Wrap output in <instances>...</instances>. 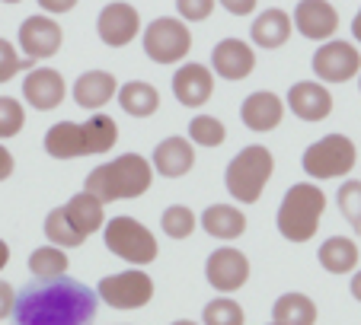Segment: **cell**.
Returning a JSON list of instances; mask_svg holds the SVG:
<instances>
[{
  "label": "cell",
  "instance_id": "cell-34",
  "mask_svg": "<svg viewBox=\"0 0 361 325\" xmlns=\"http://www.w3.org/2000/svg\"><path fill=\"white\" fill-rule=\"evenodd\" d=\"M336 204H339L342 217H345L348 224H352L355 230H361V182H345L342 185Z\"/></svg>",
  "mask_w": 361,
  "mask_h": 325
},
{
  "label": "cell",
  "instance_id": "cell-16",
  "mask_svg": "<svg viewBox=\"0 0 361 325\" xmlns=\"http://www.w3.org/2000/svg\"><path fill=\"white\" fill-rule=\"evenodd\" d=\"M23 99L29 102L39 112H48V108H58L64 99V77L51 68H35L26 74V83H23Z\"/></svg>",
  "mask_w": 361,
  "mask_h": 325
},
{
  "label": "cell",
  "instance_id": "cell-13",
  "mask_svg": "<svg viewBox=\"0 0 361 325\" xmlns=\"http://www.w3.org/2000/svg\"><path fill=\"white\" fill-rule=\"evenodd\" d=\"M96 32H99V39L106 42V45L122 48L141 32V16H137V10L131 7V4L116 0L109 7H102L99 20H96Z\"/></svg>",
  "mask_w": 361,
  "mask_h": 325
},
{
  "label": "cell",
  "instance_id": "cell-39",
  "mask_svg": "<svg viewBox=\"0 0 361 325\" xmlns=\"http://www.w3.org/2000/svg\"><path fill=\"white\" fill-rule=\"evenodd\" d=\"M39 7L48 10V13H68V10L77 7V0H39Z\"/></svg>",
  "mask_w": 361,
  "mask_h": 325
},
{
  "label": "cell",
  "instance_id": "cell-9",
  "mask_svg": "<svg viewBox=\"0 0 361 325\" xmlns=\"http://www.w3.org/2000/svg\"><path fill=\"white\" fill-rule=\"evenodd\" d=\"M96 297L112 310H141L154 297V281L144 274L141 268L122 271V274H109L96 287Z\"/></svg>",
  "mask_w": 361,
  "mask_h": 325
},
{
  "label": "cell",
  "instance_id": "cell-1",
  "mask_svg": "<svg viewBox=\"0 0 361 325\" xmlns=\"http://www.w3.org/2000/svg\"><path fill=\"white\" fill-rule=\"evenodd\" d=\"M96 316V293L71 278L35 281L16 293V325H90Z\"/></svg>",
  "mask_w": 361,
  "mask_h": 325
},
{
  "label": "cell",
  "instance_id": "cell-29",
  "mask_svg": "<svg viewBox=\"0 0 361 325\" xmlns=\"http://www.w3.org/2000/svg\"><path fill=\"white\" fill-rule=\"evenodd\" d=\"M45 236L51 239V246H61V249H74V246H83V239H87V236H83V233L68 220L64 208H55L51 214L45 217Z\"/></svg>",
  "mask_w": 361,
  "mask_h": 325
},
{
  "label": "cell",
  "instance_id": "cell-28",
  "mask_svg": "<svg viewBox=\"0 0 361 325\" xmlns=\"http://www.w3.org/2000/svg\"><path fill=\"white\" fill-rule=\"evenodd\" d=\"M29 271H32L39 281H48V278H64L68 271V255H64L61 246H42L29 255Z\"/></svg>",
  "mask_w": 361,
  "mask_h": 325
},
{
  "label": "cell",
  "instance_id": "cell-27",
  "mask_svg": "<svg viewBox=\"0 0 361 325\" xmlns=\"http://www.w3.org/2000/svg\"><path fill=\"white\" fill-rule=\"evenodd\" d=\"M320 265L333 274H348L358 265V246L345 236H329L320 246Z\"/></svg>",
  "mask_w": 361,
  "mask_h": 325
},
{
  "label": "cell",
  "instance_id": "cell-7",
  "mask_svg": "<svg viewBox=\"0 0 361 325\" xmlns=\"http://www.w3.org/2000/svg\"><path fill=\"white\" fill-rule=\"evenodd\" d=\"M300 166L307 170L310 179L345 176L355 166V144L345 134H326L304 150V162Z\"/></svg>",
  "mask_w": 361,
  "mask_h": 325
},
{
  "label": "cell",
  "instance_id": "cell-42",
  "mask_svg": "<svg viewBox=\"0 0 361 325\" xmlns=\"http://www.w3.org/2000/svg\"><path fill=\"white\" fill-rule=\"evenodd\" d=\"M352 297L361 303V271H358V274H355V278H352Z\"/></svg>",
  "mask_w": 361,
  "mask_h": 325
},
{
  "label": "cell",
  "instance_id": "cell-40",
  "mask_svg": "<svg viewBox=\"0 0 361 325\" xmlns=\"http://www.w3.org/2000/svg\"><path fill=\"white\" fill-rule=\"evenodd\" d=\"M10 172H13V153L0 144V182H4V179H10Z\"/></svg>",
  "mask_w": 361,
  "mask_h": 325
},
{
  "label": "cell",
  "instance_id": "cell-32",
  "mask_svg": "<svg viewBox=\"0 0 361 325\" xmlns=\"http://www.w3.org/2000/svg\"><path fill=\"white\" fill-rule=\"evenodd\" d=\"M189 137L198 144V147H221V144H224V137H227V131H224V125H221L218 118L195 115L189 122Z\"/></svg>",
  "mask_w": 361,
  "mask_h": 325
},
{
  "label": "cell",
  "instance_id": "cell-45",
  "mask_svg": "<svg viewBox=\"0 0 361 325\" xmlns=\"http://www.w3.org/2000/svg\"><path fill=\"white\" fill-rule=\"evenodd\" d=\"M4 4H20V0H4Z\"/></svg>",
  "mask_w": 361,
  "mask_h": 325
},
{
  "label": "cell",
  "instance_id": "cell-14",
  "mask_svg": "<svg viewBox=\"0 0 361 325\" xmlns=\"http://www.w3.org/2000/svg\"><path fill=\"white\" fill-rule=\"evenodd\" d=\"M294 26L304 39H314V42H326L336 35L339 29V13L333 10L329 0H300L298 10H294Z\"/></svg>",
  "mask_w": 361,
  "mask_h": 325
},
{
  "label": "cell",
  "instance_id": "cell-25",
  "mask_svg": "<svg viewBox=\"0 0 361 325\" xmlns=\"http://www.w3.org/2000/svg\"><path fill=\"white\" fill-rule=\"evenodd\" d=\"M118 106L135 118H147L160 108V93H157V87H150L144 80L125 83V87H118Z\"/></svg>",
  "mask_w": 361,
  "mask_h": 325
},
{
  "label": "cell",
  "instance_id": "cell-35",
  "mask_svg": "<svg viewBox=\"0 0 361 325\" xmlns=\"http://www.w3.org/2000/svg\"><path fill=\"white\" fill-rule=\"evenodd\" d=\"M26 68H32V58L23 61L20 54H16V48L10 45L7 39H0V83L13 80V77L20 74V70H26Z\"/></svg>",
  "mask_w": 361,
  "mask_h": 325
},
{
  "label": "cell",
  "instance_id": "cell-3",
  "mask_svg": "<svg viewBox=\"0 0 361 325\" xmlns=\"http://www.w3.org/2000/svg\"><path fill=\"white\" fill-rule=\"evenodd\" d=\"M154 170L141 153H122L112 162H102L87 176L83 191L96 195L102 204L122 201V198H141L150 189Z\"/></svg>",
  "mask_w": 361,
  "mask_h": 325
},
{
  "label": "cell",
  "instance_id": "cell-23",
  "mask_svg": "<svg viewBox=\"0 0 361 325\" xmlns=\"http://www.w3.org/2000/svg\"><path fill=\"white\" fill-rule=\"evenodd\" d=\"M202 227L214 239H237L246 230V217L237 208H231V204H212L202 214Z\"/></svg>",
  "mask_w": 361,
  "mask_h": 325
},
{
  "label": "cell",
  "instance_id": "cell-38",
  "mask_svg": "<svg viewBox=\"0 0 361 325\" xmlns=\"http://www.w3.org/2000/svg\"><path fill=\"white\" fill-rule=\"evenodd\" d=\"M221 7L233 16H246V13L256 10V0H221Z\"/></svg>",
  "mask_w": 361,
  "mask_h": 325
},
{
  "label": "cell",
  "instance_id": "cell-12",
  "mask_svg": "<svg viewBox=\"0 0 361 325\" xmlns=\"http://www.w3.org/2000/svg\"><path fill=\"white\" fill-rule=\"evenodd\" d=\"M61 26H58L51 16H29L26 23L20 26V48L26 58H32V61H45V58H51V54L61 48Z\"/></svg>",
  "mask_w": 361,
  "mask_h": 325
},
{
  "label": "cell",
  "instance_id": "cell-5",
  "mask_svg": "<svg viewBox=\"0 0 361 325\" xmlns=\"http://www.w3.org/2000/svg\"><path fill=\"white\" fill-rule=\"evenodd\" d=\"M272 153H269L262 144H252V147H243L237 156L231 160V166H227V191H231L233 198H237L240 204H252L259 201L262 189H266V182L272 179Z\"/></svg>",
  "mask_w": 361,
  "mask_h": 325
},
{
  "label": "cell",
  "instance_id": "cell-8",
  "mask_svg": "<svg viewBox=\"0 0 361 325\" xmlns=\"http://www.w3.org/2000/svg\"><path fill=\"white\" fill-rule=\"evenodd\" d=\"M192 48V32L176 16H160L144 29V54L157 64H176L183 61Z\"/></svg>",
  "mask_w": 361,
  "mask_h": 325
},
{
  "label": "cell",
  "instance_id": "cell-44",
  "mask_svg": "<svg viewBox=\"0 0 361 325\" xmlns=\"http://www.w3.org/2000/svg\"><path fill=\"white\" fill-rule=\"evenodd\" d=\"M173 325H198V322H192V319H179V322H173Z\"/></svg>",
  "mask_w": 361,
  "mask_h": 325
},
{
  "label": "cell",
  "instance_id": "cell-18",
  "mask_svg": "<svg viewBox=\"0 0 361 325\" xmlns=\"http://www.w3.org/2000/svg\"><path fill=\"white\" fill-rule=\"evenodd\" d=\"M212 68L214 74H221L224 80H243V77L252 74L256 68V54L246 42L240 39H224L214 45L212 51Z\"/></svg>",
  "mask_w": 361,
  "mask_h": 325
},
{
  "label": "cell",
  "instance_id": "cell-2",
  "mask_svg": "<svg viewBox=\"0 0 361 325\" xmlns=\"http://www.w3.org/2000/svg\"><path fill=\"white\" fill-rule=\"evenodd\" d=\"M118 141V125L109 115H90L87 122H58L48 128L45 150L55 160H74V156L106 153Z\"/></svg>",
  "mask_w": 361,
  "mask_h": 325
},
{
  "label": "cell",
  "instance_id": "cell-19",
  "mask_svg": "<svg viewBox=\"0 0 361 325\" xmlns=\"http://www.w3.org/2000/svg\"><path fill=\"white\" fill-rule=\"evenodd\" d=\"M281 115H285V106L275 93H252L246 96L243 108H240V118L250 131H272L281 125Z\"/></svg>",
  "mask_w": 361,
  "mask_h": 325
},
{
  "label": "cell",
  "instance_id": "cell-46",
  "mask_svg": "<svg viewBox=\"0 0 361 325\" xmlns=\"http://www.w3.org/2000/svg\"><path fill=\"white\" fill-rule=\"evenodd\" d=\"M269 325H281V322H275V319H272V322H269Z\"/></svg>",
  "mask_w": 361,
  "mask_h": 325
},
{
  "label": "cell",
  "instance_id": "cell-31",
  "mask_svg": "<svg viewBox=\"0 0 361 325\" xmlns=\"http://www.w3.org/2000/svg\"><path fill=\"white\" fill-rule=\"evenodd\" d=\"M160 227H164V233L170 239H189L192 230H195V214L189 208H183V204H173V208L164 210Z\"/></svg>",
  "mask_w": 361,
  "mask_h": 325
},
{
  "label": "cell",
  "instance_id": "cell-41",
  "mask_svg": "<svg viewBox=\"0 0 361 325\" xmlns=\"http://www.w3.org/2000/svg\"><path fill=\"white\" fill-rule=\"evenodd\" d=\"M7 262H10V246L4 243V239H0V271L7 268Z\"/></svg>",
  "mask_w": 361,
  "mask_h": 325
},
{
  "label": "cell",
  "instance_id": "cell-21",
  "mask_svg": "<svg viewBox=\"0 0 361 325\" xmlns=\"http://www.w3.org/2000/svg\"><path fill=\"white\" fill-rule=\"evenodd\" d=\"M116 93H118V83H116V77L106 74V70H87V74L77 77V83H74V102L80 108H90V112L102 108Z\"/></svg>",
  "mask_w": 361,
  "mask_h": 325
},
{
  "label": "cell",
  "instance_id": "cell-4",
  "mask_svg": "<svg viewBox=\"0 0 361 325\" xmlns=\"http://www.w3.org/2000/svg\"><path fill=\"white\" fill-rule=\"evenodd\" d=\"M323 210H326V195H323L317 185H310V182L291 185L279 208L281 236H285L288 243H307V239H314Z\"/></svg>",
  "mask_w": 361,
  "mask_h": 325
},
{
  "label": "cell",
  "instance_id": "cell-22",
  "mask_svg": "<svg viewBox=\"0 0 361 325\" xmlns=\"http://www.w3.org/2000/svg\"><path fill=\"white\" fill-rule=\"evenodd\" d=\"M291 26L294 23L285 10H266V13L256 16L250 35L259 48H281L288 42V35H291Z\"/></svg>",
  "mask_w": 361,
  "mask_h": 325
},
{
  "label": "cell",
  "instance_id": "cell-26",
  "mask_svg": "<svg viewBox=\"0 0 361 325\" xmlns=\"http://www.w3.org/2000/svg\"><path fill=\"white\" fill-rule=\"evenodd\" d=\"M275 322L281 325H314L317 322V306L304 293H281L272 306Z\"/></svg>",
  "mask_w": 361,
  "mask_h": 325
},
{
  "label": "cell",
  "instance_id": "cell-20",
  "mask_svg": "<svg viewBox=\"0 0 361 325\" xmlns=\"http://www.w3.org/2000/svg\"><path fill=\"white\" fill-rule=\"evenodd\" d=\"M192 162H195V150H192V144L185 137H166L154 150V170L166 179L185 176L192 170Z\"/></svg>",
  "mask_w": 361,
  "mask_h": 325
},
{
  "label": "cell",
  "instance_id": "cell-24",
  "mask_svg": "<svg viewBox=\"0 0 361 325\" xmlns=\"http://www.w3.org/2000/svg\"><path fill=\"white\" fill-rule=\"evenodd\" d=\"M102 208H106V204H102L96 195L77 191V195L64 204V214H68V220L83 233V236H90V233H96L102 227Z\"/></svg>",
  "mask_w": 361,
  "mask_h": 325
},
{
  "label": "cell",
  "instance_id": "cell-6",
  "mask_svg": "<svg viewBox=\"0 0 361 325\" xmlns=\"http://www.w3.org/2000/svg\"><path fill=\"white\" fill-rule=\"evenodd\" d=\"M102 236H106V249L112 255L125 258L131 265H150L157 258V239L144 224H137L135 217H112Z\"/></svg>",
  "mask_w": 361,
  "mask_h": 325
},
{
  "label": "cell",
  "instance_id": "cell-15",
  "mask_svg": "<svg viewBox=\"0 0 361 325\" xmlns=\"http://www.w3.org/2000/svg\"><path fill=\"white\" fill-rule=\"evenodd\" d=\"M214 93V77L204 64H183L173 77V96L183 102L185 108H198L212 99Z\"/></svg>",
  "mask_w": 361,
  "mask_h": 325
},
{
  "label": "cell",
  "instance_id": "cell-17",
  "mask_svg": "<svg viewBox=\"0 0 361 325\" xmlns=\"http://www.w3.org/2000/svg\"><path fill=\"white\" fill-rule=\"evenodd\" d=\"M288 108H291L300 122H323L333 112V96L320 83L304 80L288 89Z\"/></svg>",
  "mask_w": 361,
  "mask_h": 325
},
{
  "label": "cell",
  "instance_id": "cell-30",
  "mask_svg": "<svg viewBox=\"0 0 361 325\" xmlns=\"http://www.w3.org/2000/svg\"><path fill=\"white\" fill-rule=\"evenodd\" d=\"M204 325H243V306L231 297H218L204 306Z\"/></svg>",
  "mask_w": 361,
  "mask_h": 325
},
{
  "label": "cell",
  "instance_id": "cell-11",
  "mask_svg": "<svg viewBox=\"0 0 361 325\" xmlns=\"http://www.w3.org/2000/svg\"><path fill=\"white\" fill-rule=\"evenodd\" d=\"M204 278H208V284H212L214 291L233 293L246 284V278H250V262H246V255L240 249L221 246V249H214L212 255H208Z\"/></svg>",
  "mask_w": 361,
  "mask_h": 325
},
{
  "label": "cell",
  "instance_id": "cell-36",
  "mask_svg": "<svg viewBox=\"0 0 361 325\" xmlns=\"http://www.w3.org/2000/svg\"><path fill=\"white\" fill-rule=\"evenodd\" d=\"M176 10H179V16H183V20L202 23V20H208V16H212L214 0H176Z\"/></svg>",
  "mask_w": 361,
  "mask_h": 325
},
{
  "label": "cell",
  "instance_id": "cell-33",
  "mask_svg": "<svg viewBox=\"0 0 361 325\" xmlns=\"http://www.w3.org/2000/svg\"><path fill=\"white\" fill-rule=\"evenodd\" d=\"M26 122V112H23V102L13 96H0V141L4 137H16Z\"/></svg>",
  "mask_w": 361,
  "mask_h": 325
},
{
  "label": "cell",
  "instance_id": "cell-43",
  "mask_svg": "<svg viewBox=\"0 0 361 325\" xmlns=\"http://www.w3.org/2000/svg\"><path fill=\"white\" fill-rule=\"evenodd\" d=\"M352 35L361 42V10H358V16H355V20H352Z\"/></svg>",
  "mask_w": 361,
  "mask_h": 325
},
{
  "label": "cell",
  "instance_id": "cell-47",
  "mask_svg": "<svg viewBox=\"0 0 361 325\" xmlns=\"http://www.w3.org/2000/svg\"><path fill=\"white\" fill-rule=\"evenodd\" d=\"M358 89H361V77H358Z\"/></svg>",
  "mask_w": 361,
  "mask_h": 325
},
{
  "label": "cell",
  "instance_id": "cell-10",
  "mask_svg": "<svg viewBox=\"0 0 361 325\" xmlns=\"http://www.w3.org/2000/svg\"><path fill=\"white\" fill-rule=\"evenodd\" d=\"M358 68H361V54L352 42L333 39L317 48V54H314V74L323 83H345L358 74Z\"/></svg>",
  "mask_w": 361,
  "mask_h": 325
},
{
  "label": "cell",
  "instance_id": "cell-37",
  "mask_svg": "<svg viewBox=\"0 0 361 325\" xmlns=\"http://www.w3.org/2000/svg\"><path fill=\"white\" fill-rule=\"evenodd\" d=\"M13 306H16V291L7 281H0V319L13 316Z\"/></svg>",
  "mask_w": 361,
  "mask_h": 325
}]
</instances>
